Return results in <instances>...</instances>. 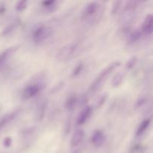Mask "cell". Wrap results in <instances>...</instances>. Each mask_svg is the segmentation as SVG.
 <instances>
[{"label":"cell","instance_id":"cell-1","mask_svg":"<svg viewBox=\"0 0 153 153\" xmlns=\"http://www.w3.org/2000/svg\"><path fill=\"white\" fill-rule=\"evenodd\" d=\"M51 34V29L46 27L41 26L37 28V29L34 31V34H33V37L34 40L37 42H41L46 40L47 37Z\"/></svg>","mask_w":153,"mask_h":153},{"label":"cell","instance_id":"cell-2","mask_svg":"<svg viewBox=\"0 0 153 153\" xmlns=\"http://www.w3.org/2000/svg\"><path fill=\"white\" fill-rule=\"evenodd\" d=\"M40 91V87L38 85H29L27 88L24 89L23 92H22V98L24 100H28L32 97H35L36 95L38 94V93Z\"/></svg>","mask_w":153,"mask_h":153},{"label":"cell","instance_id":"cell-3","mask_svg":"<svg viewBox=\"0 0 153 153\" xmlns=\"http://www.w3.org/2000/svg\"><path fill=\"white\" fill-rule=\"evenodd\" d=\"M142 31L143 34L146 35H149V34L153 33V14H149L145 19L143 22V26H142Z\"/></svg>","mask_w":153,"mask_h":153},{"label":"cell","instance_id":"cell-4","mask_svg":"<svg viewBox=\"0 0 153 153\" xmlns=\"http://www.w3.org/2000/svg\"><path fill=\"white\" fill-rule=\"evenodd\" d=\"M118 64H119L118 63H117V64H112V65L109 66L108 68H106L105 70L104 71H103L102 73L100 75V76L97 78V79L96 80V82H94V84L93 85V88H94V89L97 88V87H98L99 85L101 84V82H102L105 79L106 76H107L109 73H111V72L112 70H113L114 69L117 67V65H118Z\"/></svg>","mask_w":153,"mask_h":153},{"label":"cell","instance_id":"cell-5","mask_svg":"<svg viewBox=\"0 0 153 153\" xmlns=\"http://www.w3.org/2000/svg\"><path fill=\"white\" fill-rule=\"evenodd\" d=\"M105 137L102 131H96L92 136V143L97 147H100L104 143Z\"/></svg>","mask_w":153,"mask_h":153},{"label":"cell","instance_id":"cell-6","mask_svg":"<svg viewBox=\"0 0 153 153\" xmlns=\"http://www.w3.org/2000/svg\"><path fill=\"white\" fill-rule=\"evenodd\" d=\"M15 50H16L15 48H9V49L4 51L2 53L0 54V70L4 67V65L6 64L7 60L10 58V57L11 56L12 54L15 52Z\"/></svg>","mask_w":153,"mask_h":153},{"label":"cell","instance_id":"cell-7","mask_svg":"<svg viewBox=\"0 0 153 153\" xmlns=\"http://www.w3.org/2000/svg\"><path fill=\"white\" fill-rule=\"evenodd\" d=\"M91 113H92V109L91 107H86L82 112H81L80 115H79V118H78V124L79 125H82L85 123L88 118L91 116Z\"/></svg>","mask_w":153,"mask_h":153},{"label":"cell","instance_id":"cell-8","mask_svg":"<svg viewBox=\"0 0 153 153\" xmlns=\"http://www.w3.org/2000/svg\"><path fill=\"white\" fill-rule=\"evenodd\" d=\"M84 137V131L82 129L76 130L73 134L71 139V144L73 146H76L82 142Z\"/></svg>","mask_w":153,"mask_h":153},{"label":"cell","instance_id":"cell-9","mask_svg":"<svg viewBox=\"0 0 153 153\" xmlns=\"http://www.w3.org/2000/svg\"><path fill=\"white\" fill-rule=\"evenodd\" d=\"M19 111H13L12 113L7 114L5 116L3 117L1 120H0V128H3L4 126H5L7 124H8L9 123L11 122L13 119L16 117V115L18 114Z\"/></svg>","mask_w":153,"mask_h":153},{"label":"cell","instance_id":"cell-10","mask_svg":"<svg viewBox=\"0 0 153 153\" xmlns=\"http://www.w3.org/2000/svg\"><path fill=\"white\" fill-rule=\"evenodd\" d=\"M151 123V119H146L145 120H143L139 126L137 130V132H136V134L137 136H140L146 131V129L149 127V124Z\"/></svg>","mask_w":153,"mask_h":153},{"label":"cell","instance_id":"cell-11","mask_svg":"<svg viewBox=\"0 0 153 153\" xmlns=\"http://www.w3.org/2000/svg\"><path fill=\"white\" fill-rule=\"evenodd\" d=\"M97 8H98V4H97V2H91L87 6V7L85 8V16H91V15L94 14L96 11L97 10Z\"/></svg>","mask_w":153,"mask_h":153},{"label":"cell","instance_id":"cell-12","mask_svg":"<svg viewBox=\"0 0 153 153\" xmlns=\"http://www.w3.org/2000/svg\"><path fill=\"white\" fill-rule=\"evenodd\" d=\"M123 81V76L120 74H117L112 79V85L114 87H117L121 84Z\"/></svg>","mask_w":153,"mask_h":153},{"label":"cell","instance_id":"cell-13","mask_svg":"<svg viewBox=\"0 0 153 153\" xmlns=\"http://www.w3.org/2000/svg\"><path fill=\"white\" fill-rule=\"evenodd\" d=\"M27 5V1H18L17 4L16 5V9L17 10H23L26 7Z\"/></svg>","mask_w":153,"mask_h":153},{"label":"cell","instance_id":"cell-14","mask_svg":"<svg viewBox=\"0 0 153 153\" xmlns=\"http://www.w3.org/2000/svg\"><path fill=\"white\" fill-rule=\"evenodd\" d=\"M76 100L75 97H73V98H70V100L67 101V106L68 108L71 109V108H73V107L75 106V105H76Z\"/></svg>","mask_w":153,"mask_h":153},{"label":"cell","instance_id":"cell-15","mask_svg":"<svg viewBox=\"0 0 153 153\" xmlns=\"http://www.w3.org/2000/svg\"><path fill=\"white\" fill-rule=\"evenodd\" d=\"M140 37V33H139L138 31H135V32H134L132 34H131L130 38L132 39V41H135V40H137Z\"/></svg>","mask_w":153,"mask_h":153},{"label":"cell","instance_id":"cell-16","mask_svg":"<svg viewBox=\"0 0 153 153\" xmlns=\"http://www.w3.org/2000/svg\"><path fill=\"white\" fill-rule=\"evenodd\" d=\"M11 144V139L10 137H6L4 140V145L6 147H8Z\"/></svg>","mask_w":153,"mask_h":153},{"label":"cell","instance_id":"cell-17","mask_svg":"<svg viewBox=\"0 0 153 153\" xmlns=\"http://www.w3.org/2000/svg\"><path fill=\"white\" fill-rule=\"evenodd\" d=\"M136 61V60H134V58H132V59L130 60L129 62H128V67H132L133 66H134V63H135V61Z\"/></svg>","mask_w":153,"mask_h":153}]
</instances>
